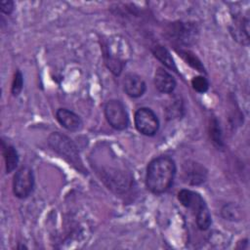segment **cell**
Instances as JSON below:
<instances>
[{
    "label": "cell",
    "mask_w": 250,
    "mask_h": 250,
    "mask_svg": "<svg viewBox=\"0 0 250 250\" xmlns=\"http://www.w3.org/2000/svg\"><path fill=\"white\" fill-rule=\"evenodd\" d=\"M177 172L175 161L167 155L153 158L146 167V186L154 194L166 192L173 185Z\"/></svg>",
    "instance_id": "obj_1"
},
{
    "label": "cell",
    "mask_w": 250,
    "mask_h": 250,
    "mask_svg": "<svg viewBox=\"0 0 250 250\" xmlns=\"http://www.w3.org/2000/svg\"><path fill=\"white\" fill-rule=\"evenodd\" d=\"M103 52L106 67L114 75H120L131 56V49L128 42L121 36H111L104 42Z\"/></svg>",
    "instance_id": "obj_2"
},
{
    "label": "cell",
    "mask_w": 250,
    "mask_h": 250,
    "mask_svg": "<svg viewBox=\"0 0 250 250\" xmlns=\"http://www.w3.org/2000/svg\"><path fill=\"white\" fill-rule=\"evenodd\" d=\"M178 200L183 206L190 209L194 216L199 229L206 230L212 224L209 208L204 198L196 191L183 188L178 192Z\"/></svg>",
    "instance_id": "obj_3"
},
{
    "label": "cell",
    "mask_w": 250,
    "mask_h": 250,
    "mask_svg": "<svg viewBox=\"0 0 250 250\" xmlns=\"http://www.w3.org/2000/svg\"><path fill=\"white\" fill-rule=\"evenodd\" d=\"M48 145L56 153L66 160L69 164L80 171H84L78 147L69 137L59 132H53L48 138Z\"/></svg>",
    "instance_id": "obj_4"
},
{
    "label": "cell",
    "mask_w": 250,
    "mask_h": 250,
    "mask_svg": "<svg viewBox=\"0 0 250 250\" xmlns=\"http://www.w3.org/2000/svg\"><path fill=\"white\" fill-rule=\"evenodd\" d=\"M198 31L197 25L193 22L176 21L166 27L165 35L169 41L176 45L188 46L196 40Z\"/></svg>",
    "instance_id": "obj_5"
},
{
    "label": "cell",
    "mask_w": 250,
    "mask_h": 250,
    "mask_svg": "<svg viewBox=\"0 0 250 250\" xmlns=\"http://www.w3.org/2000/svg\"><path fill=\"white\" fill-rule=\"evenodd\" d=\"M35 185V179L32 169L29 166H21L17 170L13 179V192L15 196L21 199L28 197Z\"/></svg>",
    "instance_id": "obj_6"
},
{
    "label": "cell",
    "mask_w": 250,
    "mask_h": 250,
    "mask_svg": "<svg viewBox=\"0 0 250 250\" xmlns=\"http://www.w3.org/2000/svg\"><path fill=\"white\" fill-rule=\"evenodd\" d=\"M107 123L117 131H123L129 126V116L122 102L118 100L108 101L104 108Z\"/></svg>",
    "instance_id": "obj_7"
},
{
    "label": "cell",
    "mask_w": 250,
    "mask_h": 250,
    "mask_svg": "<svg viewBox=\"0 0 250 250\" xmlns=\"http://www.w3.org/2000/svg\"><path fill=\"white\" fill-rule=\"evenodd\" d=\"M134 122L136 129L143 135L154 136L159 129L160 123L155 112L148 107H141L135 112Z\"/></svg>",
    "instance_id": "obj_8"
},
{
    "label": "cell",
    "mask_w": 250,
    "mask_h": 250,
    "mask_svg": "<svg viewBox=\"0 0 250 250\" xmlns=\"http://www.w3.org/2000/svg\"><path fill=\"white\" fill-rule=\"evenodd\" d=\"M208 176L207 169L194 160H187L182 165V180L189 186L203 184Z\"/></svg>",
    "instance_id": "obj_9"
},
{
    "label": "cell",
    "mask_w": 250,
    "mask_h": 250,
    "mask_svg": "<svg viewBox=\"0 0 250 250\" xmlns=\"http://www.w3.org/2000/svg\"><path fill=\"white\" fill-rule=\"evenodd\" d=\"M58 122L67 131L77 132L82 129L83 122L78 114L67 108H59L56 111Z\"/></svg>",
    "instance_id": "obj_10"
},
{
    "label": "cell",
    "mask_w": 250,
    "mask_h": 250,
    "mask_svg": "<svg viewBox=\"0 0 250 250\" xmlns=\"http://www.w3.org/2000/svg\"><path fill=\"white\" fill-rule=\"evenodd\" d=\"M123 89L129 97L140 98L145 94L146 85L143 78L138 74L128 73L123 78Z\"/></svg>",
    "instance_id": "obj_11"
},
{
    "label": "cell",
    "mask_w": 250,
    "mask_h": 250,
    "mask_svg": "<svg viewBox=\"0 0 250 250\" xmlns=\"http://www.w3.org/2000/svg\"><path fill=\"white\" fill-rule=\"evenodd\" d=\"M233 39L241 45L249 44V20L247 17H236L229 26Z\"/></svg>",
    "instance_id": "obj_12"
},
{
    "label": "cell",
    "mask_w": 250,
    "mask_h": 250,
    "mask_svg": "<svg viewBox=\"0 0 250 250\" xmlns=\"http://www.w3.org/2000/svg\"><path fill=\"white\" fill-rule=\"evenodd\" d=\"M154 85L160 93L171 94L174 92L177 82L165 68L158 67L154 74Z\"/></svg>",
    "instance_id": "obj_13"
},
{
    "label": "cell",
    "mask_w": 250,
    "mask_h": 250,
    "mask_svg": "<svg viewBox=\"0 0 250 250\" xmlns=\"http://www.w3.org/2000/svg\"><path fill=\"white\" fill-rule=\"evenodd\" d=\"M1 147L5 160L6 173H11L17 168L19 164V153L13 146L6 144L4 141H1Z\"/></svg>",
    "instance_id": "obj_14"
},
{
    "label": "cell",
    "mask_w": 250,
    "mask_h": 250,
    "mask_svg": "<svg viewBox=\"0 0 250 250\" xmlns=\"http://www.w3.org/2000/svg\"><path fill=\"white\" fill-rule=\"evenodd\" d=\"M151 52L153 54V56L167 68L174 70L175 72L178 71L177 69V65L174 62V59L172 57V55L170 54V52L162 45H155L152 47Z\"/></svg>",
    "instance_id": "obj_15"
},
{
    "label": "cell",
    "mask_w": 250,
    "mask_h": 250,
    "mask_svg": "<svg viewBox=\"0 0 250 250\" xmlns=\"http://www.w3.org/2000/svg\"><path fill=\"white\" fill-rule=\"evenodd\" d=\"M184 103L179 96H174L168 100L165 106V114L168 119L181 118L184 115Z\"/></svg>",
    "instance_id": "obj_16"
},
{
    "label": "cell",
    "mask_w": 250,
    "mask_h": 250,
    "mask_svg": "<svg viewBox=\"0 0 250 250\" xmlns=\"http://www.w3.org/2000/svg\"><path fill=\"white\" fill-rule=\"evenodd\" d=\"M208 132L213 145L218 148H222L225 145L224 139H223V133L220 126V122L215 116L210 118L209 125H208Z\"/></svg>",
    "instance_id": "obj_17"
},
{
    "label": "cell",
    "mask_w": 250,
    "mask_h": 250,
    "mask_svg": "<svg viewBox=\"0 0 250 250\" xmlns=\"http://www.w3.org/2000/svg\"><path fill=\"white\" fill-rule=\"evenodd\" d=\"M177 52L183 58V60L188 65H190L192 68L196 69L197 71H199L201 73H206V70H205V67H204L203 63L201 62V61L198 59V57L194 53H192L189 50H185V49H182V48L180 50H177Z\"/></svg>",
    "instance_id": "obj_18"
},
{
    "label": "cell",
    "mask_w": 250,
    "mask_h": 250,
    "mask_svg": "<svg viewBox=\"0 0 250 250\" xmlns=\"http://www.w3.org/2000/svg\"><path fill=\"white\" fill-rule=\"evenodd\" d=\"M222 216L228 221H239L241 219V209L234 203L225 204L222 208Z\"/></svg>",
    "instance_id": "obj_19"
},
{
    "label": "cell",
    "mask_w": 250,
    "mask_h": 250,
    "mask_svg": "<svg viewBox=\"0 0 250 250\" xmlns=\"http://www.w3.org/2000/svg\"><path fill=\"white\" fill-rule=\"evenodd\" d=\"M23 88V76L21 70H17L14 74V78L11 86V93L14 97H17L21 94Z\"/></svg>",
    "instance_id": "obj_20"
},
{
    "label": "cell",
    "mask_w": 250,
    "mask_h": 250,
    "mask_svg": "<svg viewBox=\"0 0 250 250\" xmlns=\"http://www.w3.org/2000/svg\"><path fill=\"white\" fill-rule=\"evenodd\" d=\"M191 86H192L194 91H196L197 93L203 94V93L208 91V89H209V82H208V80L204 76L198 75V76H194L191 79Z\"/></svg>",
    "instance_id": "obj_21"
},
{
    "label": "cell",
    "mask_w": 250,
    "mask_h": 250,
    "mask_svg": "<svg viewBox=\"0 0 250 250\" xmlns=\"http://www.w3.org/2000/svg\"><path fill=\"white\" fill-rule=\"evenodd\" d=\"M15 3L11 0H4L0 3V11L5 15H11L14 11Z\"/></svg>",
    "instance_id": "obj_22"
}]
</instances>
